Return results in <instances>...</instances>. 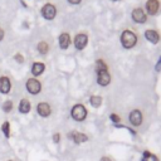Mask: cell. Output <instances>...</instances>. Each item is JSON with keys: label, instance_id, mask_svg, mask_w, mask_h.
Listing matches in <instances>:
<instances>
[{"label": "cell", "instance_id": "8992f818", "mask_svg": "<svg viewBox=\"0 0 161 161\" xmlns=\"http://www.w3.org/2000/svg\"><path fill=\"white\" fill-rule=\"evenodd\" d=\"M132 19H133L136 23L142 24V23L146 21V14H145V11H143L141 8H136V9H133V11H132Z\"/></svg>", "mask_w": 161, "mask_h": 161}, {"label": "cell", "instance_id": "4fadbf2b", "mask_svg": "<svg viewBox=\"0 0 161 161\" xmlns=\"http://www.w3.org/2000/svg\"><path fill=\"white\" fill-rule=\"evenodd\" d=\"M69 44H70V36H69V34H67V33L60 34V36H59V45H60V48L62 49H67L69 47Z\"/></svg>", "mask_w": 161, "mask_h": 161}, {"label": "cell", "instance_id": "9a60e30c", "mask_svg": "<svg viewBox=\"0 0 161 161\" xmlns=\"http://www.w3.org/2000/svg\"><path fill=\"white\" fill-rule=\"evenodd\" d=\"M19 111L21 113H28L30 111V102L28 99H21L19 104Z\"/></svg>", "mask_w": 161, "mask_h": 161}, {"label": "cell", "instance_id": "9c48e42d", "mask_svg": "<svg viewBox=\"0 0 161 161\" xmlns=\"http://www.w3.org/2000/svg\"><path fill=\"white\" fill-rule=\"evenodd\" d=\"M158 6H160L158 0H147L146 3V9L150 15H155L158 11Z\"/></svg>", "mask_w": 161, "mask_h": 161}, {"label": "cell", "instance_id": "5bb4252c", "mask_svg": "<svg viewBox=\"0 0 161 161\" xmlns=\"http://www.w3.org/2000/svg\"><path fill=\"white\" fill-rule=\"evenodd\" d=\"M44 68H45V65H44L43 63L36 62V63H34L33 67H31V73H33L34 75H40V74L44 72Z\"/></svg>", "mask_w": 161, "mask_h": 161}, {"label": "cell", "instance_id": "277c9868", "mask_svg": "<svg viewBox=\"0 0 161 161\" xmlns=\"http://www.w3.org/2000/svg\"><path fill=\"white\" fill-rule=\"evenodd\" d=\"M97 80L101 86H107L111 82V77L108 73V69H97Z\"/></svg>", "mask_w": 161, "mask_h": 161}, {"label": "cell", "instance_id": "2e32d148", "mask_svg": "<svg viewBox=\"0 0 161 161\" xmlns=\"http://www.w3.org/2000/svg\"><path fill=\"white\" fill-rule=\"evenodd\" d=\"M72 137H73V141H74L75 143L86 142V141L88 140V137H87L86 135H83V133H79V132H74V133H72Z\"/></svg>", "mask_w": 161, "mask_h": 161}, {"label": "cell", "instance_id": "52a82bcc", "mask_svg": "<svg viewBox=\"0 0 161 161\" xmlns=\"http://www.w3.org/2000/svg\"><path fill=\"white\" fill-rule=\"evenodd\" d=\"M130 122L133 126H140L142 123V113L138 109H133L130 113Z\"/></svg>", "mask_w": 161, "mask_h": 161}, {"label": "cell", "instance_id": "484cf974", "mask_svg": "<svg viewBox=\"0 0 161 161\" xmlns=\"http://www.w3.org/2000/svg\"><path fill=\"white\" fill-rule=\"evenodd\" d=\"M101 161H112V160H111L109 157H107V156H104V157H102V158H101Z\"/></svg>", "mask_w": 161, "mask_h": 161}, {"label": "cell", "instance_id": "f1b7e54d", "mask_svg": "<svg viewBox=\"0 0 161 161\" xmlns=\"http://www.w3.org/2000/svg\"><path fill=\"white\" fill-rule=\"evenodd\" d=\"M142 161H148V158H146V157H143V158H142Z\"/></svg>", "mask_w": 161, "mask_h": 161}, {"label": "cell", "instance_id": "7a4b0ae2", "mask_svg": "<svg viewBox=\"0 0 161 161\" xmlns=\"http://www.w3.org/2000/svg\"><path fill=\"white\" fill-rule=\"evenodd\" d=\"M72 117L75 119V121H83L87 116V109L84 108L83 104H75L73 108H72V112H70Z\"/></svg>", "mask_w": 161, "mask_h": 161}, {"label": "cell", "instance_id": "8fae6325", "mask_svg": "<svg viewBox=\"0 0 161 161\" xmlns=\"http://www.w3.org/2000/svg\"><path fill=\"white\" fill-rule=\"evenodd\" d=\"M36 111H38V113H39L42 117H48V116L50 114V106H49L48 103H45V102H42V103L38 104Z\"/></svg>", "mask_w": 161, "mask_h": 161}, {"label": "cell", "instance_id": "603a6c76", "mask_svg": "<svg viewBox=\"0 0 161 161\" xmlns=\"http://www.w3.org/2000/svg\"><path fill=\"white\" fill-rule=\"evenodd\" d=\"M156 70H161V58L158 60V64H156Z\"/></svg>", "mask_w": 161, "mask_h": 161}, {"label": "cell", "instance_id": "e0dca14e", "mask_svg": "<svg viewBox=\"0 0 161 161\" xmlns=\"http://www.w3.org/2000/svg\"><path fill=\"white\" fill-rule=\"evenodd\" d=\"M36 48H38V50H39L42 54H45V53H48V50H49V47H48L47 42H39Z\"/></svg>", "mask_w": 161, "mask_h": 161}, {"label": "cell", "instance_id": "d4e9b609", "mask_svg": "<svg viewBox=\"0 0 161 161\" xmlns=\"http://www.w3.org/2000/svg\"><path fill=\"white\" fill-rule=\"evenodd\" d=\"M70 4H79L80 3V0H68Z\"/></svg>", "mask_w": 161, "mask_h": 161}, {"label": "cell", "instance_id": "cb8c5ba5", "mask_svg": "<svg viewBox=\"0 0 161 161\" xmlns=\"http://www.w3.org/2000/svg\"><path fill=\"white\" fill-rule=\"evenodd\" d=\"M53 138H54V142H58V141H59V133L54 135V137H53Z\"/></svg>", "mask_w": 161, "mask_h": 161}, {"label": "cell", "instance_id": "ba28073f", "mask_svg": "<svg viewBox=\"0 0 161 161\" xmlns=\"http://www.w3.org/2000/svg\"><path fill=\"white\" fill-rule=\"evenodd\" d=\"M88 43V38L86 34H78L74 38V45L77 49H83Z\"/></svg>", "mask_w": 161, "mask_h": 161}, {"label": "cell", "instance_id": "ffe728a7", "mask_svg": "<svg viewBox=\"0 0 161 161\" xmlns=\"http://www.w3.org/2000/svg\"><path fill=\"white\" fill-rule=\"evenodd\" d=\"M11 108H13V102H11V101H6V102H4V104H3V109H4L5 112H10Z\"/></svg>", "mask_w": 161, "mask_h": 161}, {"label": "cell", "instance_id": "44dd1931", "mask_svg": "<svg viewBox=\"0 0 161 161\" xmlns=\"http://www.w3.org/2000/svg\"><path fill=\"white\" fill-rule=\"evenodd\" d=\"M111 119H112L114 123H116V122H119V117H118L117 114H114V113H112V114H111Z\"/></svg>", "mask_w": 161, "mask_h": 161}, {"label": "cell", "instance_id": "7402d4cb", "mask_svg": "<svg viewBox=\"0 0 161 161\" xmlns=\"http://www.w3.org/2000/svg\"><path fill=\"white\" fill-rule=\"evenodd\" d=\"M15 60H18L19 63H23V62H24L23 55H21V54H16V55H15Z\"/></svg>", "mask_w": 161, "mask_h": 161}, {"label": "cell", "instance_id": "4316f807", "mask_svg": "<svg viewBox=\"0 0 161 161\" xmlns=\"http://www.w3.org/2000/svg\"><path fill=\"white\" fill-rule=\"evenodd\" d=\"M3 38H4V30H3L1 28H0V40H1Z\"/></svg>", "mask_w": 161, "mask_h": 161}, {"label": "cell", "instance_id": "ac0fdd59", "mask_svg": "<svg viewBox=\"0 0 161 161\" xmlns=\"http://www.w3.org/2000/svg\"><path fill=\"white\" fill-rule=\"evenodd\" d=\"M89 102H91V104L93 106V107H99L101 106V103H102V98L99 97V96H92L91 97V99H89Z\"/></svg>", "mask_w": 161, "mask_h": 161}, {"label": "cell", "instance_id": "5b68a950", "mask_svg": "<svg viewBox=\"0 0 161 161\" xmlns=\"http://www.w3.org/2000/svg\"><path fill=\"white\" fill-rule=\"evenodd\" d=\"M55 14H57V10H55L54 5H52V4H45V5L42 8V15H43L45 19H48V20L54 19Z\"/></svg>", "mask_w": 161, "mask_h": 161}, {"label": "cell", "instance_id": "30bf717a", "mask_svg": "<svg viewBox=\"0 0 161 161\" xmlns=\"http://www.w3.org/2000/svg\"><path fill=\"white\" fill-rule=\"evenodd\" d=\"M10 88H11L10 79L8 77H0V92L6 94L10 92Z\"/></svg>", "mask_w": 161, "mask_h": 161}, {"label": "cell", "instance_id": "7c38bea8", "mask_svg": "<svg viewBox=\"0 0 161 161\" xmlns=\"http://www.w3.org/2000/svg\"><path fill=\"white\" fill-rule=\"evenodd\" d=\"M145 38H146L148 42L153 43V44L158 43V40H160V36H158L157 31H156V30H152V29H148V30L145 31Z\"/></svg>", "mask_w": 161, "mask_h": 161}, {"label": "cell", "instance_id": "3957f363", "mask_svg": "<svg viewBox=\"0 0 161 161\" xmlns=\"http://www.w3.org/2000/svg\"><path fill=\"white\" fill-rule=\"evenodd\" d=\"M26 89H28L29 93H31V94H38V93L40 92V89H42V84H40V82H39L38 79L30 78V79H28V82H26Z\"/></svg>", "mask_w": 161, "mask_h": 161}, {"label": "cell", "instance_id": "83f0119b", "mask_svg": "<svg viewBox=\"0 0 161 161\" xmlns=\"http://www.w3.org/2000/svg\"><path fill=\"white\" fill-rule=\"evenodd\" d=\"M151 157H152V158H153V161H158V158H157V157H156V156H153V155H151Z\"/></svg>", "mask_w": 161, "mask_h": 161}, {"label": "cell", "instance_id": "d6986e66", "mask_svg": "<svg viewBox=\"0 0 161 161\" xmlns=\"http://www.w3.org/2000/svg\"><path fill=\"white\" fill-rule=\"evenodd\" d=\"M1 128H3V132H4V135L6 136V138L10 136V123L6 121V122H4L3 123V126H1Z\"/></svg>", "mask_w": 161, "mask_h": 161}, {"label": "cell", "instance_id": "6da1fadb", "mask_svg": "<svg viewBox=\"0 0 161 161\" xmlns=\"http://www.w3.org/2000/svg\"><path fill=\"white\" fill-rule=\"evenodd\" d=\"M121 43H122V45L125 48L130 49V48L135 47V44L137 43V36L131 30H125L122 33V35H121Z\"/></svg>", "mask_w": 161, "mask_h": 161}]
</instances>
